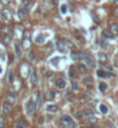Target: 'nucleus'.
<instances>
[{"instance_id":"nucleus-2","label":"nucleus","mask_w":118,"mask_h":128,"mask_svg":"<svg viewBox=\"0 0 118 128\" xmlns=\"http://www.w3.org/2000/svg\"><path fill=\"white\" fill-rule=\"evenodd\" d=\"M78 56L80 57L82 61H85V62H86V63H87V64L90 66V68H95V65H96V64H95L94 59H93V58H90V57L88 56V55H86L85 53H79Z\"/></svg>"},{"instance_id":"nucleus-17","label":"nucleus","mask_w":118,"mask_h":128,"mask_svg":"<svg viewBox=\"0 0 118 128\" xmlns=\"http://www.w3.org/2000/svg\"><path fill=\"white\" fill-rule=\"evenodd\" d=\"M48 111L51 112V113H57L58 112V107L56 105H49L48 106Z\"/></svg>"},{"instance_id":"nucleus-5","label":"nucleus","mask_w":118,"mask_h":128,"mask_svg":"<svg viewBox=\"0 0 118 128\" xmlns=\"http://www.w3.org/2000/svg\"><path fill=\"white\" fill-rule=\"evenodd\" d=\"M56 86H57L58 88H60V90L65 88V86H66L65 79H64V78H58V79L56 80Z\"/></svg>"},{"instance_id":"nucleus-3","label":"nucleus","mask_w":118,"mask_h":128,"mask_svg":"<svg viewBox=\"0 0 118 128\" xmlns=\"http://www.w3.org/2000/svg\"><path fill=\"white\" fill-rule=\"evenodd\" d=\"M36 107H37V102L34 99L29 100L28 104H27V112L28 114H33L35 111H36Z\"/></svg>"},{"instance_id":"nucleus-13","label":"nucleus","mask_w":118,"mask_h":128,"mask_svg":"<svg viewBox=\"0 0 118 128\" xmlns=\"http://www.w3.org/2000/svg\"><path fill=\"white\" fill-rule=\"evenodd\" d=\"M15 100H16V97H15V94H14V93H12V92L7 93V101H8L9 104H13Z\"/></svg>"},{"instance_id":"nucleus-20","label":"nucleus","mask_w":118,"mask_h":128,"mask_svg":"<svg viewBox=\"0 0 118 128\" xmlns=\"http://www.w3.org/2000/svg\"><path fill=\"white\" fill-rule=\"evenodd\" d=\"M81 113H82V115H83V116H90V115H93V114H94V113H93L92 110H88V108L83 110Z\"/></svg>"},{"instance_id":"nucleus-12","label":"nucleus","mask_w":118,"mask_h":128,"mask_svg":"<svg viewBox=\"0 0 118 128\" xmlns=\"http://www.w3.org/2000/svg\"><path fill=\"white\" fill-rule=\"evenodd\" d=\"M2 110H4L5 113H9V112L12 111V105H11L9 102H5V104L2 105Z\"/></svg>"},{"instance_id":"nucleus-7","label":"nucleus","mask_w":118,"mask_h":128,"mask_svg":"<svg viewBox=\"0 0 118 128\" xmlns=\"http://www.w3.org/2000/svg\"><path fill=\"white\" fill-rule=\"evenodd\" d=\"M109 31L115 36V35H118V23H112L110 27H109Z\"/></svg>"},{"instance_id":"nucleus-27","label":"nucleus","mask_w":118,"mask_h":128,"mask_svg":"<svg viewBox=\"0 0 118 128\" xmlns=\"http://www.w3.org/2000/svg\"><path fill=\"white\" fill-rule=\"evenodd\" d=\"M1 13H2V14H9V12H8V11H6V9H4ZM4 20H11V18H9V16H7V15H5V16H4Z\"/></svg>"},{"instance_id":"nucleus-22","label":"nucleus","mask_w":118,"mask_h":128,"mask_svg":"<svg viewBox=\"0 0 118 128\" xmlns=\"http://www.w3.org/2000/svg\"><path fill=\"white\" fill-rule=\"evenodd\" d=\"M100 111H101L103 114H106L108 113V107L105 106L104 104H101V105H100Z\"/></svg>"},{"instance_id":"nucleus-18","label":"nucleus","mask_w":118,"mask_h":128,"mask_svg":"<svg viewBox=\"0 0 118 128\" xmlns=\"http://www.w3.org/2000/svg\"><path fill=\"white\" fill-rule=\"evenodd\" d=\"M69 76H71L72 78H77V77H78V72L75 71V68H74V66H72V68L69 69Z\"/></svg>"},{"instance_id":"nucleus-6","label":"nucleus","mask_w":118,"mask_h":128,"mask_svg":"<svg viewBox=\"0 0 118 128\" xmlns=\"http://www.w3.org/2000/svg\"><path fill=\"white\" fill-rule=\"evenodd\" d=\"M21 73H22L23 77H28V75H29V65L27 63H23L21 65Z\"/></svg>"},{"instance_id":"nucleus-16","label":"nucleus","mask_w":118,"mask_h":128,"mask_svg":"<svg viewBox=\"0 0 118 128\" xmlns=\"http://www.w3.org/2000/svg\"><path fill=\"white\" fill-rule=\"evenodd\" d=\"M57 49H58L60 53H64V51H65V44L63 42H60V41H58V42H57Z\"/></svg>"},{"instance_id":"nucleus-11","label":"nucleus","mask_w":118,"mask_h":128,"mask_svg":"<svg viewBox=\"0 0 118 128\" xmlns=\"http://www.w3.org/2000/svg\"><path fill=\"white\" fill-rule=\"evenodd\" d=\"M54 96H56V92L53 90H49L45 94V98H46V100H52L54 98Z\"/></svg>"},{"instance_id":"nucleus-38","label":"nucleus","mask_w":118,"mask_h":128,"mask_svg":"<svg viewBox=\"0 0 118 128\" xmlns=\"http://www.w3.org/2000/svg\"><path fill=\"white\" fill-rule=\"evenodd\" d=\"M114 4H115L116 6H118V0H114Z\"/></svg>"},{"instance_id":"nucleus-8","label":"nucleus","mask_w":118,"mask_h":128,"mask_svg":"<svg viewBox=\"0 0 118 128\" xmlns=\"http://www.w3.org/2000/svg\"><path fill=\"white\" fill-rule=\"evenodd\" d=\"M97 58H98V61H100L101 63H103V64H105V63L108 62V57H106V55H105L104 53H98V54H97Z\"/></svg>"},{"instance_id":"nucleus-25","label":"nucleus","mask_w":118,"mask_h":128,"mask_svg":"<svg viewBox=\"0 0 118 128\" xmlns=\"http://www.w3.org/2000/svg\"><path fill=\"white\" fill-rule=\"evenodd\" d=\"M23 7H24V9H26V8H30V7H31V2H29L28 0L23 1Z\"/></svg>"},{"instance_id":"nucleus-29","label":"nucleus","mask_w":118,"mask_h":128,"mask_svg":"<svg viewBox=\"0 0 118 128\" xmlns=\"http://www.w3.org/2000/svg\"><path fill=\"white\" fill-rule=\"evenodd\" d=\"M60 12H61L63 14H65L66 12H67V7H66V5H63V6L60 7Z\"/></svg>"},{"instance_id":"nucleus-32","label":"nucleus","mask_w":118,"mask_h":128,"mask_svg":"<svg viewBox=\"0 0 118 128\" xmlns=\"http://www.w3.org/2000/svg\"><path fill=\"white\" fill-rule=\"evenodd\" d=\"M114 15L118 16V6H116V7L114 8Z\"/></svg>"},{"instance_id":"nucleus-4","label":"nucleus","mask_w":118,"mask_h":128,"mask_svg":"<svg viewBox=\"0 0 118 128\" xmlns=\"http://www.w3.org/2000/svg\"><path fill=\"white\" fill-rule=\"evenodd\" d=\"M23 47L28 49V48H30V45H31V41H30V31L29 30H26L24 31V36H23Z\"/></svg>"},{"instance_id":"nucleus-15","label":"nucleus","mask_w":118,"mask_h":128,"mask_svg":"<svg viewBox=\"0 0 118 128\" xmlns=\"http://www.w3.org/2000/svg\"><path fill=\"white\" fill-rule=\"evenodd\" d=\"M15 51H16L17 57L22 56V50H21V45H20V43H16V44H15Z\"/></svg>"},{"instance_id":"nucleus-34","label":"nucleus","mask_w":118,"mask_h":128,"mask_svg":"<svg viewBox=\"0 0 118 128\" xmlns=\"http://www.w3.org/2000/svg\"><path fill=\"white\" fill-rule=\"evenodd\" d=\"M115 63H116V65L118 66V54L115 56Z\"/></svg>"},{"instance_id":"nucleus-28","label":"nucleus","mask_w":118,"mask_h":128,"mask_svg":"<svg viewBox=\"0 0 118 128\" xmlns=\"http://www.w3.org/2000/svg\"><path fill=\"white\" fill-rule=\"evenodd\" d=\"M85 83H86V84H92V83H93V78L90 77V76L86 77V79H85Z\"/></svg>"},{"instance_id":"nucleus-9","label":"nucleus","mask_w":118,"mask_h":128,"mask_svg":"<svg viewBox=\"0 0 118 128\" xmlns=\"http://www.w3.org/2000/svg\"><path fill=\"white\" fill-rule=\"evenodd\" d=\"M30 80H31V84L33 85H36L37 84V73H36V71L30 72Z\"/></svg>"},{"instance_id":"nucleus-26","label":"nucleus","mask_w":118,"mask_h":128,"mask_svg":"<svg viewBox=\"0 0 118 128\" xmlns=\"http://www.w3.org/2000/svg\"><path fill=\"white\" fill-rule=\"evenodd\" d=\"M4 42L6 43V44H8V43L11 42V36L9 35H5L4 36Z\"/></svg>"},{"instance_id":"nucleus-36","label":"nucleus","mask_w":118,"mask_h":128,"mask_svg":"<svg viewBox=\"0 0 118 128\" xmlns=\"http://www.w3.org/2000/svg\"><path fill=\"white\" fill-rule=\"evenodd\" d=\"M52 4L54 6H57V5H58V0H52Z\"/></svg>"},{"instance_id":"nucleus-19","label":"nucleus","mask_w":118,"mask_h":128,"mask_svg":"<svg viewBox=\"0 0 118 128\" xmlns=\"http://www.w3.org/2000/svg\"><path fill=\"white\" fill-rule=\"evenodd\" d=\"M44 41H45V37H44V35H43V34H39L38 36L36 37V43L42 44V43H44Z\"/></svg>"},{"instance_id":"nucleus-35","label":"nucleus","mask_w":118,"mask_h":128,"mask_svg":"<svg viewBox=\"0 0 118 128\" xmlns=\"http://www.w3.org/2000/svg\"><path fill=\"white\" fill-rule=\"evenodd\" d=\"M2 125H4V120H2V118L0 116V127H2Z\"/></svg>"},{"instance_id":"nucleus-37","label":"nucleus","mask_w":118,"mask_h":128,"mask_svg":"<svg viewBox=\"0 0 118 128\" xmlns=\"http://www.w3.org/2000/svg\"><path fill=\"white\" fill-rule=\"evenodd\" d=\"M51 75H52V72H46V76H48V77H50Z\"/></svg>"},{"instance_id":"nucleus-21","label":"nucleus","mask_w":118,"mask_h":128,"mask_svg":"<svg viewBox=\"0 0 118 128\" xmlns=\"http://www.w3.org/2000/svg\"><path fill=\"white\" fill-rule=\"evenodd\" d=\"M106 87H108V86H106L105 83H100V84H98V88H100L101 92H105V91H106Z\"/></svg>"},{"instance_id":"nucleus-30","label":"nucleus","mask_w":118,"mask_h":128,"mask_svg":"<svg viewBox=\"0 0 118 128\" xmlns=\"http://www.w3.org/2000/svg\"><path fill=\"white\" fill-rule=\"evenodd\" d=\"M79 70H81V71H86V66H85V64H83V63L79 64Z\"/></svg>"},{"instance_id":"nucleus-10","label":"nucleus","mask_w":118,"mask_h":128,"mask_svg":"<svg viewBox=\"0 0 118 128\" xmlns=\"http://www.w3.org/2000/svg\"><path fill=\"white\" fill-rule=\"evenodd\" d=\"M17 15H19V18L21 20H24V19H27V16H28V12H27L24 8H22V9H20L17 12Z\"/></svg>"},{"instance_id":"nucleus-23","label":"nucleus","mask_w":118,"mask_h":128,"mask_svg":"<svg viewBox=\"0 0 118 128\" xmlns=\"http://www.w3.org/2000/svg\"><path fill=\"white\" fill-rule=\"evenodd\" d=\"M103 36H104V37H109V39H112V37H114V35L109 31V29L103 30Z\"/></svg>"},{"instance_id":"nucleus-14","label":"nucleus","mask_w":118,"mask_h":128,"mask_svg":"<svg viewBox=\"0 0 118 128\" xmlns=\"http://www.w3.org/2000/svg\"><path fill=\"white\" fill-rule=\"evenodd\" d=\"M24 126H26V121L23 118H21L16 121V128H24Z\"/></svg>"},{"instance_id":"nucleus-1","label":"nucleus","mask_w":118,"mask_h":128,"mask_svg":"<svg viewBox=\"0 0 118 128\" xmlns=\"http://www.w3.org/2000/svg\"><path fill=\"white\" fill-rule=\"evenodd\" d=\"M60 122L63 124L64 128H75V125H74L72 118L68 116V115H63L60 118Z\"/></svg>"},{"instance_id":"nucleus-24","label":"nucleus","mask_w":118,"mask_h":128,"mask_svg":"<svg viewBox=\"0 0 118 128\" xmlns=\"http://www.w3.org/2000/svg\"><path fill=\"white\" fill-rule=\"evenodd\" d=\"M97 73V76L98 77H101V78H103V77H106V73L104 71H102V70H98V71L96 72Z\"/></svg>"},{"instance_id":"nucleus-33","label":"nucleus","mask_w":118,"mask_h":128,"mask_svg":"<svg viewBox=\"0 0 118 128\" xmlns=\"http://www.w3.org/2000/svg\"><path fill=\"white\" fill-rule=\"evenodd\" d=\"M81 116H83L82 113H81V112H78V113H77V119H81Z\"/></svg>"},{"instance_id":"nucleus-31","label":"nucleus","mask_w":118,"mask_h":128,"mask_svg":"<svg viewBox=\"0 0 118 128\" xmlns=\"http://www.w3.org/2000/svg\"><path fill=\"white\" fill-rule=\"evenodd\" d=\"M8 82H13V72H8Z\"/></svg>"},{"instance_id":"nucleus-40","label":"nucleus","mask_w":118,"mask_h":128,"mask_svg":"<svg viewBox=\"0 0 118 128\" xmlns=\"http://www.w3.org/2000/svg\"><path fill=\"white\" fill-rule=\"evenodd\" d=\"M109 128H115V127H114L112 125H110V126H109Z\"/></svg>"},{"instance_id":"nucleus-39","label":"nucleus","mask_w":118,"mask_h":128,"mask_svg":"<svg viewBox=\"0 0 118 128\" xmlns=\"http://www.w3.org/2000/svg\"><path fill=\"white\" fill-rule=\"evenodd\" d=\"M2 1H4V2H5V4H7V2H8V1H9V0H2Z\"/></svg>"}]
</instances>
